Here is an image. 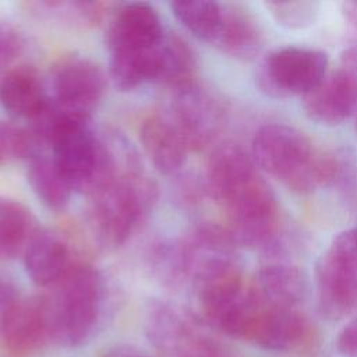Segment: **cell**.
<instances>
[{
	"instance_id": "cell-1",
	"label": "cell",
	"mask_w": 357,
	"mask_h": 357,
	"mask_svg": "<svg viewBox=\"0 0 357 357\" xmlns=\"http://www.w3.org/2000/svg\"><path fill=\"white\" fill-rule=\"evenodd\" d=\"M251 156L259 169L297 194L328 185L339 172L332 153L315 146L298 128L282 123L266 124L255 132Z\"/></svg>"
},
{
	"instance_id": "cell-2",
	"label": "cell",
	"mask_w": 357,
	"mask_h": 357,
	"mask_svg": "<svg viewBox=\"0 0 357 357\" xmlns=\"http://www.w3.org/2000/svg\"><path fill=\"white\" fill-rule=\"evenodd\" d=\"M88 225L99 245L117 248L149 212L156 188L142 165L120 169L88 194Z\"/></svg>"
},
{
	"instance_id": "cell-3",
	"label": "cell",
	"mask_w": 357,
	"mask_h": 357,
	"mask_svg": "<svg viewBox=\"0 0 357 357\" xmlns=\"http://www.w3.org/2000/svg\"><path fill=\"white\" fill-rule=\"evenodd\" d=\"M52 289L45 298L53 339L67 346L88 342L103 315L106 286L102 273L89 264H73Z\"/></svg>"
},
{
	"instance_id": "cell-4",
	"label": "cell",
	"mask_w": 357,
	"mask_h": 357,
	"mask_svg": "<svg viewBox=\"0 0 357 357\" xmlns=\"http://www.w3.org/2000/svg\"><path fill=\"white\" fill-rule=\"evenodd\" d=\"M318 310L328 319H342L357 310V226L339 233L315 268Z\"/></svg>"
},
{
	"instance_id": "cell-5",
	"label": "cell",
	"mask_w": 357,
	"mask_h": 357,
	"mask_svg": "<svg viewBox=\"0 0 357 357\" xmlns=\"http://www.w3.org/2000/svg\"><path fill=\"white\" fill-rule=\"evenodd\" d=\"M222 206L226 212V227L237 247L269 251L278 243V199L259 174Z\"/></svg>"
},
{
	"instance_id": "cell-6",
	"label": "cell",
	"mask_w": 357,
	"mask_h": 357,
	"mask_svg": "<svg viewBox=\"0 0 357 357\" xmlns=\"http://www.w3.org/2000/svg\"><path fill=\"white\" fill-rule=\"evenodd\" d=\"M329 57L307 46H283L271 50L257 70V84L272 98L304 96L328 74Z\"/></svg>"
},
{
	"instance_id": "cell-7",
	"label": "cell",
	"mask_w": 357,
	"mask_h": 357,
	"mask_svg": "<svg viewBox=\"0 0 357 357\" xmlns=\"http://www.w3.org/2000/svg\"><path fill=\"white\" fill-rule=\"evenodd\" d=\"M238 339L269 351H291L314 337L310 319L297 308H276L261 303L248 289Z\"/></svg>"
},
{
	"instance_id": "cell-8",
	"label": "cell",
	"mask_w": 357,
	"mask_h": 357,
	"mask_svg": "<svg viewBox=\"0 0 357 357\" xmlns=\"http://www.w3.org/2000/svg\"><path fill=\"white\" fill-rule=\"evenodd\" d=\"M106 74L95 61L70 56L52 71V102L64 113L89 120L106 92Z\"/></svg>"
},
{
	"instance_id": "cell-9",
	"label": "cell",
	"mask_w": 357,
	"mask_h": 357,
	"mask_svg": "<svg viewBox=\"0 0 357 357\" xmlns=\"http://www.w3.org/2000/svg\"><path fill=\"white\" fill-rule=\"evenodd\" d=\"M191 283L202 317L211 326L240 300L247 287L240 265L226 254L198 257Z\"/></svg>"
},
{
	"instance_id": "cell-10",
	"label": "cell",
	"mask_w": 357,
	"mask_h": 357,
	"mask_svg": "<svg viewBox=\"0 0 357 357\" xmlns=\"http://www.w3.org/2000/svg\"><path fill=\"white\" fill-rule=\"evenodd\" d=\"M170 116L188 149L201 151L211 145L222 131L226 110L213 93L197 82L174 92Z\"/></svg>"
},
{
	"instance_id": "cell-11",
	"label": "cell",
	"mask_w": 357,
	"mask_h": 357,
	"mask_svg": "<svg viewBox=\"0 0 357 357\" xmlns=\"http://www.w3.org/2000/svg\"><path fill=\"white\" fill-rule=\"evenodd\" d=\"M53 339L45 297H18L0 317V343L11 353L28 354Z\"/></svg>"
},
{
	"instance_id": "cell-12",
	"label": "cell",
	"mask_w": 357,
	"mask_h": 357,
	"mask_svg": "<svg viewBox=\"0 0 357 357\" xmlns=\"http://www.w3.org/2000/svg\"><path fill=\"white\" fill-rule=\"evenodd\" d=\"M166 32L158 11L148 3H124L117 6L106 29L109 53L137 52L160 43Z\"/></svg>"
},
{
	"instance_id": "cell-13",
	"label": "cell",
	"mask_w": 357,
	"mask_h": 357,
	"mask_svg": "<svg viewBox=\"0 0 357 357\" xmlns=\"http://www.w3.org/2000/svg\"><path fill=\"white\" fill-rule=\"evenodd\" d=\"M258 176L257 165L241 145L226 141L213 148L205 169V190L220 205Z\"/></svg>"
},
{
	"instance_id": "cell-14",
	"label": "cell",
	"mask_w": 357,
	"mask_h": 357,
	"mask_svg": "<svg viewBox=\"0 0 357 357\" xmlns=\"http://www.w3.org/2000/svg\"><path fill=\"white\" fill-rule=\"evenodd\" d=\"M248 289L266 305L297 308L307 296L308 283L296 264L278 258L259 266Z\"/></svg>"
},
{
	"instance_id": "cell-15",
	"label": "cell",
	"mask_w": 357,
	"mask_h": 357,
	"mask_svg": "<svg viewBox=\"0 0 357 357\" xmlns=\"http://www.w3.org/2000/svg\"><path fill=\"white\" fill-rule=\"evenodd\" d=\"M357 107V85L339 68L303 96L305 114L322 126H339Z\"/></svg>"
},
{
	"instance_id": "cell-16",
	"label": "cell",
	"mask_w": 357,
	"mask_h": 357,
	"mask_svg": "<svg viewBox=\"0 0 357 357\" xmlns=\"http://www.w3.org/2000/svg\"><path fill=\"white\" fill-rule=\"evenodd\" d=\"M139 138L145 155L159 173L172 176L185 165L190 149L172 116H148L141 124Z\"/></svg>"
},
{
	"instance_id": "cell-17",
	"label": "cell",
	"mask_w": 357,
	"mask_h": 357,
	"mask_svg": "<svg viewBox=\"0 0 357 357\" xmlns=\"http://www.w3.org/2000/svg\"><path fill=\"white\" fill-rule=\"evenodd\" d=\"M0 103L13 116L35 123L49 107L39 73L32 66H18L0 81Z\"/></svg>"
},
{
	"instance_id": "cell-18",
	"label": "cell",
	"mask_w": 357,
	"mask_h": 357,
	"mask_svg": "<svg viewBox=\"0 0 357 357\" xmlns=\"http://www.w3.org/2000/svg\"><path fill=\"white\" fill-rule=\"evenodd\" d=\"M222 25L213 45L238 61L255 60L265 45L259 22L238 4H222Z\"/></svg>"
},
{
	"instance_id": "cell-19",
	"label": "cell",
	"mask_w": 357,
	"mask_h": 357,
	"mask_svg": "<svg viewBox=\"0 0 357 357\" xmlns=\"http://www.w3.org/2000/svg\"><path fill=\"white\" fill-rule=\"evenodd\" d=\"M25 271L40 287H52L70 269V248L56 233L39 229L24 252Z\"/></svg>"
},
{
	"instance_id": "cell-20",
	"label": "cell",
	"mask_w": 357,
	"mask_h": 357,
	"mask_svg": "<svg viewBox=\"0 0 357 357\" xmlns=\"http://www.w3.org/2000/svg\"><path fill=\"white\" fill-rule=\"evenodd\" d=\"M26 163V180L40 202L53 211H63L74 191L52 156L42 152L31 155Z\"/></svg>"
},
{
	"instance_id": "cell-21",
	"label": "cell",
	"mask_w": 357,
	"mask_h": 357,
	"mask_svg": "<svg viewBox=\"0 0 357 357\" xmlns=\"http://www.w3.org/2000/svg\"><path fill=\"white\" fill-rule=\"evenodd\" d=\"M38 230L35 216L22 202L0 195V261L25 252Z\"/></svg>"
},
{
	"instance_id": "cell-22",
	"label": "cell",
	"mask_w": 357,
	"mask_h": 357,
	"mask_svg": "<svg viewBox=\"0 0 357 357\" xmlns=\"http://www.w3.org/2000/svg\"><path fill=\"white\" fill-rule=\"evenodd\" d=\"M195 326L188 315L166 303L152 305L148 315L149 337L156 349L167 357L176 356Z\"/></svg>"
},
{
	"instance_id": "cell-23",
	"label": "cell",
	"mask_w": 357,
	"mask_h": 357,
	"mask_svg": "<svg viewBox=\"0 0 357 357\" xmlns=\"http://www.w3.org/2000/svg\"><path fill=\"white\" fill-rule=\"evenodd\" d=\"M158 82L174 89V92L197 84L195 53L176 33H166L163 38Z\"/></svg>"
},
{
	"instance_id": "cell-24",
	"label": "cell",
	"mask_w": 357,
	"mask_h": 357,
	"mask_svg": "<svg viewBox=\"0 0 357 357\" xmlns=\"http://www.w3.org/2000/svg\"><path fill=\"white\" fill-rule=\"evenodd\" d=\"M170 8L174 17L195 38L215 43L222 25V3L209 0L173 1Z\"/></svg>"
},
{
	"instance_id": "cell-25",
	"label": "cell",
	"mask_w": 357,
	"mask_h": 357,
	"mask_svg": "<svg viewBox=\"0 0 357 357\" xmlns=\"http://www.w3.org/2000/svg\"><path fill=\"white\" fill-rule=\"evenodd\" d=\"M110 3L103 1H35L29 3V8L36 15L63 22L71 26H93L98 25L107 11Z\"/></svg>"
},
{
	"instance_id": "cell-26",
	"label": "cell",
	"mask_w": 357,
	"mask_h": 357,
	"mask_svg": "<svg viewBox=\"0 0 357 357\" xmlns=\"http://www.w3.org/2000/svg\"><path fill=\"white\" fill-rule=\"evenodd\" d=\"M264 6L278 25L293 31L312 26L321 15V3L312 0L266 1Z\"/></svg>"
},
{
	"instance_id": "cell-27",
	"label": "cell",
	"mask_w": 357,
	"mask_h": 357,
	"mask_svg": "<svg viewBox=\"0 0 357 357\" xmlns=\"http://www.w3.org/2000/svg\"><path fill=\"white\" fill-rule=\"evenodd\" d=\"M38 145L33 132L10 121H0V166L28 159L38 152Z\"/></svg>"
},
{
	"instance_id": "cell-28",
	"label": "cell",
	"mask_w": 357,
	"mask_h": 357,
	"mask_svg": "<svg viewBox=\"0 0 357 357\" xmlns=\"http://www.w3.org/2000/svg\"><path fill=\"white\" fill-rule=\"evenodd\" d=\"M174 357H233V354L226 344L195 326Z\"/></svg>"
},
{
	"instance_id": "cell-29",
	"label": "cell",
	"mask_w": 357,
	"mask_h": 357,
	"mask_svg": "<svg viewBox=\"0 0 357 357\" xmlns=\"http://www.w3.org/2000/svg\"><path fill=\"white\" fill-rule=\"evenodd\" d=\"M22 49L24 39L21 32L13 24L0 21V71L10 67Z\"/></svg>"
},
{
	"instance_id": "cell-30",
	"label": "cell",
	"mask_w": 357,
	"mask_h": 357,
	"mask_svg": "<svg viewBox=\"0 0 357 357\" xmlns=\"http://www.w3.org/2000/svg\"><path fill=\"white\" fill-rule=\"evenodd\" d=\"M335 346L340 356L357 357V314L339 331Z\"/></svg>"
},
{
	"instance_id": "cell-31",
	"label": "cell",
	"mask_w": 357,
	"mask_h": 357,
	"mask_svg": "<svg viewBox=\"0 0 357 357\" xmlns=\"http://www.w3.org/2000/svg\"><path fill=\"white\" fill-rule=\"evenodd\" d=\"M340 17L344 36L357 43V0L340 3Z\"/></svg>"
},
{
	"instance_id": "cell-32",
	"label": "cell",
	"mask_w": 357,
	"mask_h": 357,
	"mask_svg": "<svg viewBox=\"0 0 357 357\" xmlns=\"http://www.w3.org/2000/svg\"><path fill=\"white\" fill-rule=\"evenodd\" d=\"M337 68L357 85V43H353L340 53Z\"/></svg>"
},
{
	"instance_id": "cell-33",
	"label": "cell",
	"mask_w": 357,
	"mask_h": 357,
	"mask_svg": "<svg viewBox=\"0 0 357 357\" xmlns=\"http://www.w3.org/2000/svg\"><path fill=\"white\" fill-rule=\"evenodd\" d=\"M14 283L4 275L0 273V317L8 310V307L18 298Z\"/></svg>"
},
{
	"instance_id": "cell-34",
	"label": "cell",
	"mask_w": 357,
	"mask_h": 357,
	"mask_svg": "<svg viewBox=\"0 0 357 357\" xmlns=\"http://www.w3.org/2000/svg\"><path fill=\"white\" fill-rule=\"evenodd\" d=\"M102 357H151L145 350L131 346V344H119L109 349Z\"/></svg>"
},
{
	"instance_id": "cell-35",
	"label": "cell",
	"mask_w": 357,
	"mask_h": 357,
	"mask_svg": "<svg viewBox=\"0 0 357 357\" xmlns=\"http://www.w3.org/2000/svg\"><path fill=\"white\" fill-rule=\"evenodd\" d=\"M356 128H357V117H356Z\"/></svg>"
}]
</instances>
